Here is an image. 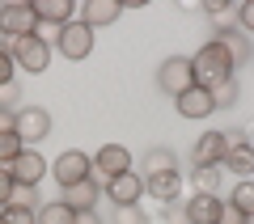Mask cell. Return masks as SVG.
Instances as JSON below:
<instances>
[{"mask_svg":"<svg viewBox=\"0 0 254 224\" xmlns=\"http://www.w3.org/2000/svg\"><path fill=\"white\" fill-rule=\"evenodd\" d=\"M190 72H195V85L212 89V85H220V81H229V76H237V63H233V55L225 51V43L208 38L199 51L190 55Z\"/></svg>","mask_w":254,"mask_h":224,"instance_id":"cell-1","label":"cell"},{"mask_svg":"<svg viewBox=\"0 0 254 224\" xmlns=\"http://www.w3.org/2000/svg\"><path fill=\"white\" fill-rule=\"evenodd\" d=\"M51 51H60L64 59H89V55H93V30L85 26V21H76V17H72L68 26L55 30Z\"/></svg>","mask_w":254,"mask_h":224,"instance_id":"cell-2","label":"cell"},{"mask_svg":"<svg viewBox=\"0 0 254 224\" xmlns=\"http://www.w3.org/2000/svg\"><path fill=\"white\" fill-rule=\"evenodd\" d=\"M51 178L60 182V190H68V186H76V182L93 178L89 153H81V148H64V153L51 161Z\"/></svg>","mask_w":254,"mask_h":224,"instance_id":"cell-3","label":"cell"},{"mask_svg":"<svg viewBox=\"0 0 254 224\" xmlns=\"http://www.w3.org/2000/svg\"><path fill=\"white\" fill-rule=\"evenodd\" d=\"M13 63L26 72H47L51 68V43L43 34H26V38H13Z\"/></svg>","mask_w":254,"mask_h":224,"instance_id":"cell-4","label":"cell"},{"mask_svg":"<svg viewBox=\"0 0 254 224\" xmlns=\"http://www.w3.org/2000/svg\"><path fill=\"white\" fill-rule=\"evenodd\" d=\"M9 127L17 131V140L26 144V148H34V144H43L47 135H51V114H47L43 106H21Z\"/></svg>","mask_w":254,"mask_h":224,"instance_id":"cell-5","label":"cell"},{"mask_svg":"<svg viewBox=\"0 0 254 224\" xmlns=\"http://www.w3.org/2000/svg\"><path fill=\"white\" fill-rule=\"evenodd\" d=\"M157 85H161L170 98L187 93L190 85H195V72H190V55H170V59H161V68H157Z\"/></svg>","mask_w":254,"mask_h":224,"instance_id":"cell-6","label":"cell"},{"mask_svg":"<svg viewBox=\"0 0 254 224\" xmlns=\"http://www.w3.org/2000/svg\"><path fill=\"white\" fill-rule=\"evenodd\" d=\"M9 173H13V186H17V190H34L38 182L51 173V165L43 161V153H38V148H26V153L9 165Z\"/></svg>","mask_w":254,"mask_h":224,"instance_id":"cell-7","label":"cell"},{"mask_svg":"<svg viewBox=\"0 0 254 224\" xmlns=\"http://www.w3.org/2000/svg\"><path fill=\"white\" fill-rule=\"evenodd\" d=\"M0 34L9 38H26V34H38V17L30 9V0H13L0 9Z\"/></svg>","mask_w":254,"mask_h":224,"instance_id":"cell-8","label":"cell"},{"mask_svg":"<svg viewBox=\"0 0 254 224\" xmlns=\"http://www.w3.org/2000/svg\"><path fill=\"white\" fill-rule=\"evenodd\" d=\"M89 165H93V178L110 182V178H119V173L131 169V153H127L123 144H102L98 153L89 157Z\"/></svg>","mask_w":254,"mask_h":224,"instance_id":"cell-9","label":"cell"},{"mask_svg":"<svg viewBox=\"0 0 254 224\" xmlns=\"http://www.w3.org/2000/svg\"><path fill=\"white\" fill-rule=\"evenodd\" d=\"M106 199H110L115 207H136L140 199H144V178H140L136 169L110 178V182H106Z\"/></svg>","mask_w":254,"mask_h":224,"instance_id":"cell-10","label":"cell"},{"mask_svg":"<svg viewBox=\"0 0 254 224\" xmlns=\"http://www.w3.org/2000/svg\"><path fill=\"white\" fill-rule=\"evenodd\" d=\"M220 169H229L237 182H246L254 173V148L242 140V131H229V153H225V161H220Z\"/></svg>","mask_w":254,"mask_h":224,"instance_id":"cell-11","label":"cell"},{"mask_svg":"<svg viewBox=\"0 0 254 224\" xmlns=\"http://www.w3.org/2000/svg\"><path fill=\"white\" fill-rule=\"evenodd\" d=\"M229 153V131H203L190 148V161L195 165H220Z\"/></svg>","mask_w":254,"mask_h":224,"instance_id":"cell-12","label":"cell"},{"mask_svg":"<svg viewBox=\"0 0 254 224\" xmlns=\"http://www.w3.org/2000/svg\"><path fill=\"white\" fill-rule=\"evenodd\" d=\"M174 110H178L182 118H208L216 106H212V93L203 89V85H190L187 93H178V98H174Z\"/></svg>","mask_w":254,"mask_h":224,"instance_id":"cell-13","label":"cell"},{"mask_svg":"<svg viewBox=\"0 0 254 224\" xmlns=\"http://www.w3.org/2000/svg\"><path fill=\"white\" fill-rule=\"evenodd\" d=\"M220 212H225V199L220 195H190L187 199V224H216Z\"/></svg>","mask_w":254,"mask_h":224,"instance_id":"cell-14","label":"cell"},{"mask_svg":"<svg viewBox=\"0 0 254 224\" xmlns=\"http://www.w3.org/2000/svg\"><path fill=\"white\" fill-rule=\"evenodd\" d=\"M30 9H34V17H38V26H68V21H72V13H76V4L72 0H30Z\"/></svg>","mask_w":254,"mask_h":224,"instance_id":"cell-15","label":"cell"},{"mask_svg":"<svg viewBox=\"0 0 254 224\" xmlns=\"http://www.w3.org/2000/svg\"><path fill=\"white\" fill-rule=\"evenodd\" d=\"M60 199L72 207V212H93L98 199H102V182H98V178H85V182H76V186H68Z\"/></svg>","mask_w":254,"mask_h":224,"instance_id":"cell-16","label":"cell"},{"mask_svg":"<svg viewBox=\"0 0 254 224\" xmlns=\"http://www.w3.org/2000/svg\"><path fill=\"white\" fill-rule=\"evenodd\" d=\"M119 17H123V4L119 0H85V9H81V21L89 30H102L110 21H119Z\"/></svg>","mask_w":254,"mask_h":224,"instance_id":"cell-17","label":"cell"},{"mask_svg":"<svg viewBox=\"0 0 254 224\" xmlns=\"http://www.w3.org/2000/svg\"><path fill=\"white\" fill-rule=\"evenodd\" d=\"M178 190H182V173H153V178H144V195L157 199V203H178Z\"/></svg>","mask_w":254,"mask_h":224,"instance_id":"cell-18","label":"cell"},{"mask_svg":"<svg viewBox=\"0 0 254 224\" xmlns=\"http://www.w3.org/2000/svg\"><path fill=\"white\" fill-rule=\"evenodd\" d=\"M153 173H178V157L170 148H148L140 161V178H153Z\"/></svg>","mask_w":254,"mask_h":224,"instance_id":"cell-19","label":"cell"},{"mask_svg":"<svg viewBox=\"0 0 254 224\" xmlns=\"http://www.w3.org/2000/svg\"><path fill=\"white\" fill-rule=\"evenodd\" d=\"M233 212H242L246 220H254V178H246V182H233V190H229V199H225Z\"/></svg>","mask_w":254,"mask_h":224,"instance_id":"cell-20","label":"cell"},{"mask_svg":"<svg viewBox=\"0 0 254 224\" xmlns=\"http://www.w3.org/2000/svg\"><path fill=\"white\" fill-rule=\"evenodd\" d=\"M220 178H225V169H220V165H195V169H190L195 195H216V190H220Z\"/></svg>","mask_w":254,"mask_h":224,"instance_id":"cell-21","label":"cell"},{"mask_svg":"<svg viewBox=\"0 0 254 224\" xmlns=\"http://www.w3.org/2000/svg\"><path fill=\"white\" fill-rule=\"evenodd\" d=\"M212 106L216 110H229V106H237V98H242V81L237 76H229V81H220V85H212Z\"/></svg>","mask_w":254,"mask_h":224,"instance_id":"cell-22","label":"cell"},{"mask_svg":"<svg viewBox=\"0 0 254 224\" xmlns=\"http://www.w3.org/2000/svg\"><path fill=\"white\" fill-rule=\"evenodd\" d=\"M72 220H76V212L64 199H51V203L38 207V224H72Z\"/></svg>","mask_w":254,"mask_h":224,"instance_id":"cell-23","label":"cell"},{"mask_svg":"<svg viewBox=\"0 0 254 224\" xmlns=\"http://www.w3.org/2000/svg\"><path fill=\"white\" fill-rule=\"evenodd\" d=\"M21 153H26V144L17 140V131L0 123V165H13V161L21 157Z\"/></svg>","mask_w":254,"mask_h":224,"instance_id":"cell-24","label":"cell"},{"mask_svg":"<svg viewBox=\"0 0 254 224\" xmlns=\"http://www.w3.org/2000/svg\"><path fill=\"white\" fill-rule=\"evenodd\" d=\"M0 224H38V212L26 207V203H9L0 212Z\"/></svg>","mask_w":254,"mask_h":224,"instance_id":"cell-25","label":"cell"},{"mask_svg":"<svg viewBox=\"0 0 254 224\" xmlns=\"http://www.w3.org/2000/svg\"><path fill=\"white\" fill-rule=\"evenodd\" d=\"M233 21H237V30H242L246 38L254 34V0H246V4H237V9H233Z\"/></svg>","mask_w":254,"mask_h":224,"instance_id":"cell-26","label":"cell"},{"mask_svg":"<svg viewBox=\"0 0 254 224\" xmlns=\"http://www.w3.org/2000/svg\"><path fill=\"white\" fill-rule=\"evenodd\" d=\"M17 102H21V89H17V81H9V85H0V110H13L17 114Z\"/></svg>","mask_w":254,"mask_h":224,"instance_id":"cell-27","label":"cell"},{"mask_svg":"<svg viewBox=\"0 0 254 224\" xmlns=\"http://www.w3.org/2000/svg\"><path fill=\"white\" fill-rule=\"evenodd\" d=\"M110 224H148V220H144L140 207H115L110 212Z\"/></svg>","mask_w":254,"mask_h":224,"instance_id":"cell-28","label":"cell"},{"mask_svg":"<svg viewBox=\"0 0 254 224\" xmlns=\"http://www.w3.org/2000/svg\"><path fill=\"white\" fill-rule=\"evenodd\" d=\"M13 195H17V186H13V173H9V165H0V212L13 203Z\"/></svg>","mask_w":254,"mask_h":224,"instance_id":"cell-29","label":"cell"},{"mask_svg":"<svg viewBox=\"0 0 254 224\" xmlns=\"http://www.w3.org/2000/svg\"><path fill=\"white\" fill-rule=\"evenodd\" d=\"M13 72H17L13 51H9V47H0V85H9V81H13Z\"/></svg>","mask_w":254,"mask_h":224,"instance_id":"cell-30","label":"cell"},{"mask_svg":"<svg viewBox=\"0 0 254 224\" xmlns=\"http://www.w3.org/2000/svg\"><path fill=\"white\" fill-rule=\"evenodd\" d=\"M13 203H26V207L43 203V199H38V186H34V190H17V195H13Z\"/></svg>","mask_w":254,"mask_h":224,"instance_id":"cell-31","label":"cell"},{"mask_svg":"<svg viewBox=\"0 0 254 224\" xmlns=\"http://www.w3.org/2000/svg\"><path fill=\"white\" fill-rule=\"evenodd\" d=\"M216 224H246V216H242V212H233V207L225 203V212H220V220H216Z\"/></svg>","mask_w":254,"mask_h":224,"instance_id":"cell-32","label":"cell"},{"mask_svg":"<svg viewBox=\"0 0 254 224\" xmlns=\"http://www.w3.org/2000/svg\"><path fill=\"white\" fill-rule=\"evenodd\" d=\"M72 224H102V216H98V207H93V212H76Z\"/></svg>","mask_w":254,"mask_h":224,"instance_id":"cell-33","label":"cell"},{"mask_svg":"<svg viewBox=\"0 0 254 224\" xmlns=\"http://www.w3.org/2000/svg\"><path fill=\"white\" fill-rule=\"evenodd\" d=\"M242 140H246V144L254 148V123H246V127H242Z\"/></svg>","mask_w":254,"mask_h":224,"instance_id":"cell-34","label":"cell"}]
</instances>
